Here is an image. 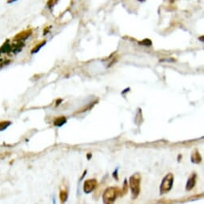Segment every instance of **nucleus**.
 <instances>
[{
	"label": "nucleus",
	"mask_w": 204,
	"mask_h": 204,
	"mask_svg": "<svg viewBox=\"0 0 204 204\" xmlns=\"http://www.w3.org/2000/svg\"><path fill=\"white\" fill-rule=\"evenodd\" d=\"M10 124H11L10 122H0V130L6 129V127L9 126Z\"/></svg>",
	"instance_id": "nucleus-14"
},
{
	"label": "nucleus",
	"mask_w": 204,
	"mask_h": 204,
	"mask_svg": "<svg viewBox=\"0 0 204 204\" xmlns=\"http://www.w3.org/2000/svg\"><path fill=\"white\" fill-rule=\"evenodd\" d=\"M67 123V119L65 117H60L54 120V125L56 126H62Z\"/></svg>",
	"instance_id": "nucleus-10"
},
{
	"label": "nucleus",
	"mask_w": 204,
	"mask_h": 204,
	"mask_svg": "<svg viewBox=\"0 0 204 204\" xmlns=\"http://www.w3.org/2000/svg\"><path fill=\"white\" fill-rule=\"evenodd\" d=\"M11 51V45H10L9 43V41H6L5 43H4L3 45L2 46V47L0 48V51H1V53H8V52H10V51Z\"/></svg>",
	"instance_id": "nucleus-9"
},
{
	"label": "nucleus",
	"mask_w": 204,
	"mask_h": 204,
	"mask_svg": "<svg viewBox=\"0 0 204 204\" xmlns=\"http://www.w3.org/2000/svg\"><path fill=\"white\" fill-rule=\"evenodd\" d=\"M117 174H118V169L115 171L114 172V173H113V177H114L115 179H118V175H117Z\"/></svg>",
	"instance_id": "nucleus-17"
},
{
	"label": "nucleus",
	"mask_w": 204,
	"mask_h": 204,
	"mask_svg": "<svg viewBox=\"0 0 204 204\" xmlns=\"http://www.w3.org/2000/svg\"><path fill=\"white\" fill-rule=\"evenodd\" d=\"M129 90H130V88H126V90H124V91H123V92H122V94H124L125 93H126V92H128Z\"/></svg>",
	"instance_id": "nucleus-19"
},
{
	"label": "nucleus",
	"mask_w": 204,
	"mask_h": 204,
	"mask_svg": "<svg viewBox=\"0 0 204 204\" xmlns=\"http://www.w3.org/2000/svg\"><path fill=\"white\" fill-rule=\"evenodd\" d=\"M91 158V154H87V159H90Z\"/></svg>",
	"instance_id": "nucleus-20"
},
{
	"label": "nucleus",
	"mask_w": 204,
	"mask_h": 204,
	"mask_svg": "<svg viewBox=\"0 0 204 204\" xmlns=\"http://www.w3.org/2000/svg\"><path fill=\"white\" fill-rule=\"evenodd\" d=\"M46 43H47V42H46V41H43L42 43H40L39 44H38V45L35 46V47H34V49H32V50H31V53H32V54L37 53L38 51H39L40 49L42 48V47H43L44 45H45Z\"/></svg>",
	"instance_id": "nucleus-11"
},
{
	"label": "nucleus",
	"mask_w": 204,
	"mask_h": 204,
	"mask_svg": "<svg viewBox=\"0 0 204 204\" xmlns=\"http://www.w3.org/2000/svg\"><path fill=\"white\" fill-rule=\"evenodd\" d=\"M139 45L145 46V47H150V46L152 45V42L150 41V39H149V38H145L143 41L139 42Z\"/></svg>",
	"instance_id": "nucleus-12"
},
{
	"label": "nucleus",
	"mask_w": 204,
	"mask_h": 204,
	"mask_svg": "<svg viewBox=\"0 0 204 204\" xmlns=\"http://www.w3.org/2000/svg\"><path fill=\"white\" fill-rule=\"evenodd\" d=\"M195 183H196V175L194 173L190 176L187 182H186V191H191V189H193Z\"/></svg>",
	"instance_id": "nucleus-6"
},
{
	"label": "nucleus",
	"mask_w": 204,
	"mask_h": 204,
	"mask_svg": "<svg viewBox=\"0 0 204 204\" xmlns=\"http://www.w3.org/2000/svg\"><path fill=\"white\" fill-rule=\"evenodd\" d=\"M160 62H168V63H171V62H175V59H162L160 60Z\"/></svg>",
	"instance_id": "nucleus-16"
},
{
	"label": "nucleus",
	"mask_w": 204,
	"mask_h": 204,
	"mask_svg": "<svg viewBox=\"0 0 204 204\" xmlns=\"http://www.w3.org/2000/svg\"><path fill=\"white\" fill-rule=\"evenodd\" d=\"M60 199H61L62 202H65L67 199V193L66 191H61L60 192Z\"/></svg>",
	"instance_id": "nucleus-13"
},
{
	"label": "nucleus",
	"mask_w": 204,
	"mask_h": 204,
	"mask_svg": "<svg viewBox=\"0 0 204 204\" xmlns=\"http://www.w3.org/2000/svg\"><path fill=\"white\" fill-rule=\"evenodd\" d=\"M174 182V175L169 173L163 178L162 183L160 185V193L166 194L171 190Z\"/></svg>",
	"instance_id": "nucleus-2"
},
{
	"label": "nucleus",
	"mask_w": 204,
	"mask_h": 204,
	"mask_svg": "<svg viewBox=\"0 0 204 204\" xmlns=\"http://www.w3.org/2000/svg\"><path fill=\"white\" fill-rule=\"evenodd\" d=\"M140 182H141V176L139 174H134L130 176V188L131 191L132 199H135L139 195L140 192Z\"/></svg>",
	"instance_id": "nucleus-1"
},
{
	"label": "nucleus",
	"mask_w": 204,
	"mask_h": 204,
	"mask_svg": "<svg viewBox=\"0 0 204 204\" xmlns=\"http://www.w3.org/2000/svg\"><path fill=\"white\" fill-rule=\"evenodd\" d=\"M97 186V181L95 179H88L86 180L83 184V191L86 194H89L93 191Z\"/></svg>",
	"instance_id": "nucleus-4"
},
{
	"label": "nucleus",
	"mask_w": 204,
	"mask_h": 204,
	"mask_svg": "<svg viewBox=\"0 0 204 204\" xmlns=\"http://www.w3.org/2000/svg\"><path fill=\"white\" fill-rule=\"evenodd\" d=\"M200 40H201V41H202V42H203V37H201V38H200Z\"/></svg>",
	"instance_id": "nucleus-21"
},
{
	"label": "nucleus",
	"mask_w": 204,
	"mask_h": 204,
	"mask_svg": "<svg viewBox=\"0 0 204 204\" xmlns=\"http://www.w3.org/2000/svg\"><path fill=\"white\" fill-rule=\"evenodd\" d=\"M16 1H18V0H7V3L11 4L13 3L16 2Z\"/></svg>",
	"instance_id": "nucleus-18"
},
{
	"label": "nucleus",
	"mask_w": 204,
	"mask_h": 204,
	"mask_svg": "<svg viewBox=\"0 0 204 204\" xmlns=\"http://www.w3.org/2000/svg\"><path fill=\"white\" fill-rule=\"evenodd\" d=\"M191 159L192 163H201V160H202V159H201L200 154L199 153V151H198V150H195V151L192 153Z\"/></svg>",
	"instance_id": "nucleus-7"
},
{
	"label": "nucleus",
	"mask_w": 204,
	"mask_h": 204,
	"mask_svg": "<svg viewBox=\"0 0 204 204\" xmlns=\"http://www.w3.org/2000/svg\"><path fill=\"white\" fill-rule=\"evenodd\" d=\"M24 47V43L22 42H18L15 45H11V51L15 53H18L22 51L23 47Z\"/></svg>",
	"instance_id": "nucleus-8"
},
{
	"label": "nucleus",
	"mask_w": 204,
	"mask_h": 204,
	"mask_svg": "<svg viewBox=\"0 0 204 204\" xmlns=\"http://www.w3.org/2000/svg\"><path fill=\"white\" fill-rule=\"evenodd\" d=\"M59 0H48L47 2V6L49 8H52L54 5H56V3H58Z\"/></svg>",
	"instance_id": "nucleus-15"
},
{
	"label": "nucleus",
	"mask_w": 204,
	"mask_h": 204,
	"mask_svg": "<svg viewBox=\"0 0 204 204\" xmlns=\"http://www.w3.org/2000/svg\"><path fill=\"white\" fill-rule=\"evenodd\" d=\"M139 2H144L145 0H139Z\"/></svg>",
	"instance_id": "nucleus-22"
},
{
	"label": "nucleus",
	"mask_w": 204,
	"mask_h": 204,
	"mask_svg": "<svg viewBox=\"0 0 204 204\" xmlns=\"http://www.w3.org/2000/svg\"><path fill=\"white\" fill-rule=\"evenodd\" d=\"M31 33H32V30H31V29L27 30V31H22V32L18 33L17 35H15L14 40H15V41H17V42L24 41V40L27 39V38H28L30 36H31Z\"/></svg>",
	"instance_id": "nucleus-5"
},
{
	"label": "nucleus",
	"mask_w": 204,
	"mask_h": 204,
	"mask_svg": "<svg viewBox=\"0 0 204 204\" xmlns=\"http://www.w3.org/2000/svg\"><path fill=\"white\" fill-rule=\"evenodd\" d=\"M119 194V190L115 187H109L105 191L103 195V202L105 203H111L115 202Z\"/></svg>",
	"instance_id": "nucleus-3"
}]
</instances>
